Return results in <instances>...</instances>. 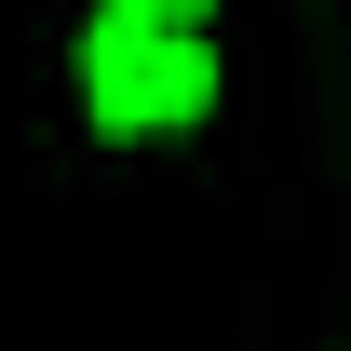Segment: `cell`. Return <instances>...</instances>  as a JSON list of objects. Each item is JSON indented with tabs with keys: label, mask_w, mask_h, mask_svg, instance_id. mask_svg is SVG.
<instances>
[{
	"label": "cell",
	"mask_w": 351,
	"mask_h": 351,
	"mask_svg": "<svg viewBox=\"0 0 351 351\" xmlns=\"http://www.w3.org/2000/svg\"><path fill=\"white\" fill-rule=\"evenodd\" d=\"M82 82H95V122H108V135H149V122H189V108L217 95V68H203V41H189L176 14L108 0L95 41H82Z\"/></svg>",
	"instance_id": "1"
},
{
	"label": "cell",
	"mask_w": 351,
	"mask_h": 351,
	"mask_svg": "<svg viewBox=\"0 0 351 351\" xmlns=\"http://www.w3.org/2000/svg\"><path fill=\"white\" fill-rule=\"evenodd\" d=\"M135 14H189V0H135Z\"/></svg>",
	"instance_id": "2"
}]
</instances>
